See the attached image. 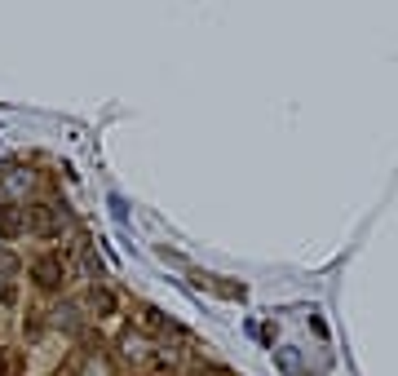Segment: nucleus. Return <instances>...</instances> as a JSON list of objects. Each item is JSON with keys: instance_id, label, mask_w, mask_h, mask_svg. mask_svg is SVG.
I'll list each match as a JSON object with an SVG mask.
<instances>
[{"instance_id": "6", "label": "nucleus", "mask_w": 398, "mask_h": 376, "mask_svg": "<svg viewBox=\"0 0 398 376\" xmlns=\"http://www.w3.org/2000/svg\"><path fill=\"white\" fill-rule=\"evenodd\" d=\"M107 204H111V217L120 222V226H128V208H124V200H120V195H111Z\"/></svg>"}, {"instance_id": "3", "label": "nucleus", "mask_w": 398, "mask_h": 376, "mask_svg": "<svg viewBox=\"0 0 398 376\" xmlns=\"http://www.w3.org/2000/svg\"><path fill=\"white\" fill-rule=\"evenodd\" d=\"M31 279H36L40 288H58L62 284V261L58 257H40L36 266H31Z\"/></svg>"}, {"instance_id": "7", "label": "nucleus", "mask_w": 398, "mask_h": 376, "mask_svg": "<svg viewBox=\"0 0 398 376\" xmlns=\"http://www.w3.org/2000/svg\"><path fill=\"white\" fill-rule=\"evenodd\" d=\"M85 376H111V363H107V358H89V363H85Z\"/></svg>"}, {"instance_id": "9", "label": "nucleus", "mask_w": 398, "mask_h": 376, "mask_svg": "<svg viewBox=\"0 0 398 376\" xmlns=\"http://www.w3.org/2000/svg\"><path fill=\"white\" fill-rule=\"evenodd\" d=\"M0 376H5V354H0Z\"/></svg>"}, {"instance_id": "5", "label": "nucleus", "mask_w": 398, "mask_h": 376, "mask_svg": "<svg viewBox=\"0 0 398 376\" xmlns=\"http://www.w3.org/2000/svg\"><path fill=\"white\" fill-rule=\"evenodd\" d=\"M93 310H102V315H111V310H115V297H111L107 288H97V292H93Z\"/></svg>"}, {"instance_id": "8", "label": "nucleus", "mask_w": 398, "mask_h": 376, "mask_svg": "<svg viewBox=\"0 0 398 376\" xmlns=\"http://www.w3.org/2000/svg\"><path fill=\"white\" fill-rule=\"evenodd\" d=\"M13 270H18V257H13V253H0V274H13Z\"/></svg>"}, {"instance_id": "2", "label": "nucleus", "mask_w": 398, "mask_h": 376, "mask_svg": "<svg viewBox=\"0 0 398 376\" xmlns=\"http://www.w3.org/2000/svg\"><path fill=\"white\" fill-rule=\"evenodd\" d=\"M27 231V217L18 204H0V239H18Z\"/></svg>"}, {"instance_id": "1", "label": "nucleus", "mask_w": 398, "mask_h": 376, "mask_svg": "<svg viewBox=\"0 0 398 376\" xmlns=\"http://www.w3.org/2000/svg\"><path fill=\"white\" fill-rule=\"evenodd\" d=\"M23 217H27V231H36L40 239H54L62 226H66V212L54 208V204H31Z\"/></svg>"}, {"instance_id": "4", "label": "nucleus", "mask_w": 398, "mask_h": 376, "mask_svg": "<svg viewBox=\"0 0 398 376\" xmlns=\"http://www.w3.org/2000/svg\"><path fill=\"white\" fill-rule=\"evenodd\" d=\"M275 368L284 372V376H310L306 363H301V350H296V346H279V350H275Z\"/></svg>"}]
</instances>
